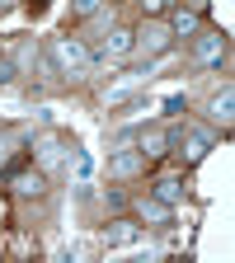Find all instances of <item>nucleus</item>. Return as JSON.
Masks as SVG:
<instances>
[{
    "label": "nucleus",
    "instance_id": "3",
    "mask_svg": "<svg viewBox=\"0 0 235 263\" xmlns=\"http://www.w3.org/2000/svg\"><path fill=\"white\" fill-rule=\"evenodd\" d=\"M47 57H52L57 76H61L66 85H71V80H89V76L99 71V61H94L89 43H85V38H71V33H57V38H47Z\"/></svg>",
    "mask_w": 235,
    "mask_h": 263
},
{
    "label": "nucleus",
    "instance_id": "7",
    "mask_svg": "<svg viewBox=\"0 0 235 263\" xmlns=\"http://www.w3.org/2000/svg\"><path fill=\"white\" fill-rule=\"evenodd\" d=\"M99 240H104V249H137L146 240V226L132 212H118V216H109L104 226H99Z\"/></svg>",
    "mask_w": 235,
    "mask_h": 263
},
{
    "label": "nucleus",
    "instance_id": "13",
    "mask_svg": "<svg viewBox=\"0 0 235 263\" xmlns=\"http://www.w3.org/2000/svg\"><path fill=\"white\" fill-rule=\"evenodd\" d=\"M141 151V160L146 164H160L165 155H170V127L165 122H146V127H137V141H132Z\"/></svg>",
    "mask_w": 235,
    "mask_h": 263
},
{
    "label": "nucleus",
    "instance_id": "5",
    "mask_svg": "<svg viewBox=\"0 0 235 263\" xmlns=\"http://www.w3.org/2000/svg\"><path fill=\"white\" fill-rule=\"evenodd\" d=\"M188 61L197 66V71H221V66L230 61V33L203 24V28L188 38Z\"/></svg>",
    "mask_w": 235,
    "mask_h": 263
},
{
    "label": "nucleus",
    "instance_id": "10",
    "mask_svg": "<svg viewBox=\"0 0 235 263\" xmlns=\"http://www.w3.org/2000/svg\"><path fill=\"white\" fill-rule=\"evenodd\" d=\"M127 212L146 226V235H151V230H170V221H174V207H170V202H160L155 193H137V197H127Z\"/></svg>",
    "mask_w": 235,
    "mask_h": 263
},
{
    "label": "nucleus",
    "instance_id": "14",
    "mask_svg": "<svg viewBox=\"0 0 235 263\" xmlns=\"http://www.w3.org/2000/svg\"><path fill=\"white\" fill-rule=\"evenodd\" d=\"M146 193H155L160 202H170V207H179L184 197H188V174H184V170H170V174H155V183H151Z\"/></svg>",
    "mask_w": 235,
    "mask_h": 263
},
{
    "label": "nucleus",
    "instance_id": "11",
    "mask_svg": "<svg viewBox=\"0 0 235 263\" xmlns=\"http://www.w3.org/2000/svg\"><path fill=\"white\" fill-rule=\"evenodd\" d=\"M203 122L221 132V141L230 137V127H235V85H230V80H221V89L203 104Z\"/></svg>",
    "mask_w": 235,
    "mask_h": 263
},
{
    "label": "nucleus",
    "instance_id": "15",
    "mask_svg": "<svg viewBox=\"0 0 235 263\" xmlns=\"http://www.w3.org/2000/svg\"><path fill=\"white\" fill-rule=\"evenodd\" d=\"M165 24H170V33H174V43H179V38L188 43L193 33L203 28V14H193V10H184V5H174L170 14H165Z\"/></svg>",
    "mask_w": 235,
    "mask_h": 263
},
{
    "label": "nucleus",
    "instance_id": "4",
    "mask_svg": "<svg viewBox=\"0 0 235 263\" xmlns=\"http://www.w3.org/2000/svg\"><path fill=\"white\" fill-rule=\"evenodd\" d=\"M151 80H155V61H137V66L118 71L104 89H99V104H104V108H122V104H132V99H137Z\"/></svg>",
    "mask_w": 235,
    "mask_h": 263
},
{
    "label": "nucleus",
    "instance_id": "19",
    "mask_svg": "<svg viewBox=\"0 0 235 263\" xmlns=\"http://www.w3.org/2000/svg\"><path fill=\"white\" fill-rule=\"evenodd\" d=\"M137 5H141V19H165L179 0H137Z\"/></svg>",
    "mask_w": 235,
    "mask_h": 263
},
{
    "label": "nucleus",
    "instance_id": "18",
    "mask_svg": "<svg viewBox=\"0 0 235 263\" xmlns=\"http://www.w3.org/2000/svg\"><path fill=\"white\" fill-rule=\"evenodd\" d=\"M104 5H109V0H71V24H89Z\"/></svg>",
    "mask_w": 235,
    "mask_h": 263
},
{
    "label": "nucleus",
    "instance_id": "20",
    "mask_svg": "<svg viewBox=\"0 0 235 263\" xmlns=\"http://www.w3.org/2000/svg\"><path fill=\"white\" fill-rule=\"evenodd\" d=\"M179 5H184V10H193V14H203V19H207V10H212V0H179Z\"/></svg>",
    "mask_w": 235,
    "mask_h": 263
},
{
    "label": "nucleus",
    "instance_id": "9",
    "mask_svg": "<svg viewBox=\"0 0 235 263\" xmlns=\"http://www.w3.org/2000/svg\"><path fill=\"white\" fill-rule=\"evenodd\" d=\"M146 170H151V164L141 160L137 146H113L109 151V164H104L109 183H137V179H146Z\"/></svg>",
    "mask_w": 235,
    "mask_h": 263
},
{
    "label": "nucleus",
    "instance_id": "12",
    "mask_svg": "<svg viewBox=\"0 0 235 263\" xmlns=\"http://www.w3.org/2000/svg\"><path fill=\"white\" fill-rule=\"evenodd\" d=\"M94 61L99 66H118V61H132V24H109V33H104V38H99L94 47Z\"/></svg>",
    "mask_w": 235,
    "mask_h": 263
},
{
    "label": "nucleus",
    "instance_id": "16",
    "mask_svg": "<svg viewBox=\"0 0 235 263\" xmlns=\"http://www.w3.org/2000/svg\"><path fill=\"white\" fill-rule=\"evenodd\" d=\"M19 155H24V132L0 127V174H5L10 164H19Z\"/></svg>",
    "mask_w": 235,
    "mask_h": 263
},
{
    "label": "nucleus",
    "instance_id": "2",
    "mask_svg": "<svg viewBox=\"0 0 235 263\" xmlns=\"http://www.w3.org/2000/svg\"><path fill=\"white\" fill-rule=\"evenodd\" d=\"M216 141H221V132L207 127L203 118H188L184 127H170V155L184 164V170H197V164L216 151Z\"/></svg>",
    "mask_w": 235,
    "mask_h": 263
},
{
    "label": "nucleus",
    "instance_id": "1",
    "mask_svg": "<svg viewBox=\"0 0 235 263\" xmlns=\"http://www.w3.org/2000/svg\"><path fill=\"white\" fill-rule=\"evenodd\" d=\"M71 160H80V151H76V141L66 137V132L43 127L38 137H28V164H38V170H43L47 179H57V174H71Z\"/></svg>",
    "mask_w": 235,
    "mask_h": 263
},
{
    "label": "nucleus",
    "instance_id": "21",
    "mask_svg": "<svg viewBox=\"0 0 235 263\" xmlns=\"http://www.w3.org/2000/svg\"><path fill=\"white\" fill-rule=\"evenodd\" d=\"M19 5V0H0V14H5V10H14Z\"/></svg>",
    "mask_w": 235,
    "mask_h": 263
},
{
    "label": "nucleus",
    "instance_id": "6",
    "mask_svg": "<svg viewBox=\"0 0 235 263\" xmlns=\"http://www.w3.org/2000/svg\"><path fill=\"white\" fill-rule=\"evenodd\" d=\"M174 47V33L165 19H141L132 24V61H160L165 52Z\"/></svg>",
    "mask_w": 235,
    "mask_h": 263
},
{
    "label": "nucleus",
    "instance_id": "17",
    "mask_svg": "<svg viewBox=\"0 0 235 263\" xmlns=\"http://www.w3.org/2000/svg\"><path fill=\"white\" fill-rule=\"evenodd\" d=\"M38 52H43V47L33 43V38H14V43H10V61H14V71H19V76H33V61H38Z\"/></svg>",
    "mask_w": 235,
    "mask_h": 263
},
{
    "label": "nucleus",
    "instance_id": "8",
    "mask_svg": "<svg viewBox=\"0 0 235 263\" xmlns=\"http://www.w3.org/2000/svg\"><path fill=\"white\" fill-rule=\"evenodd\" d=\"M52 193V179L38 170V164H19V170L10 174V197L14 202H47Z\"/></svg>",
    "mask_w": 235,
    "mask_h": 263
}]
</instances>
